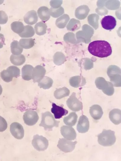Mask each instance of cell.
Instances as JSON below:
<instances>
[{
    "mask_svg": "<svg viewBox=\"0 0 121 161\" xmlns=\"http://www.w3.org/2000/svg\"><path fill=\"white\" fill-rule=\"evenodd\" d=\"M37 14L40 19L43 22L48 20L50 18L49 9L47 7L42 6L37 10Z\"/></svg>",
    "mask_w": 121,
    "mask_h": 161,
    "instance_id": "ffe728a7",
    "label": "cell"
},
{
    "mask_svg": "<svg viewBox=\"0 0 121 161\" xmlns=\"http://www.w3.org/2000/svg\"><path fill=\"white\" fill-rule=\"evenodd\" d=\"M1 30V26H0V31Z\"/></svg>",
    "mask_w": 121,
    "mask_h": 161,
    "instance_id": "d590c367",
    "label": "cell"
},
{
    "mask_svg": "<svg viewBox=\"0 0 121 161\" xmlns=\"http://www.w3.org/2000/svg\"><path fill=\"white\" fill-rule=\"evenodd\" d=\"M34 29L37 34L39 36L42 35L46 33L47 26L45 22L41 21L36 24Z\"/></svg>",
    "mask_w": 121,
    "mask_h": 161,
    "instance_id": "d4e9b609",
    "label": "cell"
},
{
    "mask_svg": "<svg viewBox=\"0 0 121 161\" xmlns=\"http://www.w3.org/2000/svg\"><path fill=\"white\" fill-rule=\"evenodd\" d=\"M77 118V115L75 113L71 112L68 116L64 118L63 122L67 125L73 126L76 124Z\"/></svg>",
    "mask_w": 121,
    "mask_h": 161,
    "instance_id": "44dd1931",
    "label": "cell"
},
{
    "mask_svg": "<svg viewBox=\"0 0 121 161\" xmlns=\"http://www.w3.org/2000/svg\"><path fill=\"white\" fill-rule=\"evenodd\" d=\"M95 84L97 87L99 89L102 90L104 93L108 96H111L114 93V89L112 83L106 81L105 79L99 77L96 80Z\"/></svg>",
    "mask_w": 121,
    "mask_h": 161,
    "instance_id": "277c9868",
    "label": "cell"
},
{
    "mask_svg": "<svg viewBox=\"0 0 121 161\" xmlns=\"http://www.w3.org/2000/svg\"><path fill=\"white\" fill-rule=\"evenodd\" d=\"M5 39L4 35L0 33V48L3 47L4 44Z\"/></svg>",
    "mask_w": 121,
    "mask_h": 161,
    "instance_id": "e575fe53",
    "label": "cell"
},
{
    "mask_svg": "<svg viewBox=\"0 0 121 161\" xmlns=\"http://www.w3.org/2000/svg\"><path fill=\"white\" fill-rule=\"evenodd\" d=\"M34 40L32 38H23L20 39L19 43L23 48L28 49L32 47L34 45Z\"/></svg>",
    "mask_w": 121,
    "mask_h": 161,
    "instance_id": "83f0119b",
    "label": "cell"
},
{
    "mask_svg": "<svg viewBox=\"0 0 121 161\" xmlns=\"http://www.w3.org/2000/svg\"><path fill=\"white\" fill-rule=\"evenodd\" d=\"M39 119L38 114L36 111L33 110H28L24 114L23 119L24 123L29 126L35 125Z\"/></svg>",
    "mask_w": 121,
    "mask_h": 161,
    "instance_id": "ba28073f",
    "label": "cell"
},
{
    "mask_svg": "<svg viewBox=\"0 0 121 161\" xmlns=\"http://www.w3.org/2000/svg\"><path fill=\"white\" fill-rule=\"evenodd\" d=\"M97 137L99 143L104 146H111L116 141L115 132L111 130L104 129L101 133L98 135Z\"/></svg>",
    "mask_w": 121,
    "mask_h": 161,
    "instance_id": "7a4b0ae2",
    "label": "cell"
},
{
    "mask_svg": "<svg viewBox=\"0 0 121 161\" xmlns=\"http://www.w3.org/2000/svg\"><path fill=\"white\" fill-rule=\"evenodd\" d=\"M1 76L2 79L7 82H11L13 79V78L10 76L6 70H4L1 73Z\"/></svg>",
    "mask_w": 121,
    "mask_h": 161,
    "instance_id": "4dcf8cb0",
    "label": "cell"
},
{
    "mask_svg": "<svg viewBox=\"0 0 121 161\" xmlns=\"http://www.w3.org/2000/svg\"><path fill=\"white\" fill-rule=\"evenodd\" d=\"M53 82V80L51 78L44 76L38 82V85L40 88L47 89L50 88L52 86Z\"/></svg>",
    "mask_w": 121,
    "mask_h": 161,
    "instance_id": "7402d4cb",
    "label": "cell"
},
{
    "mask_svg": "<svg viewBox=\"0 0 121 161\" xmlns=\"http://www.w3.org/2000/svg\"><path fill=\"white\" fill-rule=\"evenodd\" d=\"M59 121L56 120L52 114L49 111L42 113V120L39 125L45 130L51 131L53 127H58Z\"/></svg>",
    "mask_w": 121,
    "mask_h": 161,
    "instance_id": "3957f363",
    "label": "cell"
},
{
    "mask_svg": "<svg viewBox=\"0 0 121 161\" xmlns=\"http://www.w3.org/2000/svg\"><path fill=\"white\" fill-rule=\"evenodd\" d=\"M81 78V77L79 76H73L71 77L69 80V82L71 86L75 87H77L80 85L79 83L78 80Z\"/></svg>",
    "mask_w": 121,
    "mask_h": 161,
    "instance_id": "1f68e13d",
    "label": "cell"
},
{
    "mask_svg": "<svg viewBox=\"0 0 121 161\" xmlns=\"http://www.w3.org/2000/svg\"><path fill=\"white\" fill-rule=\"evenodd\" d=\"M7 70L10 76L12 77L17 78L20 75V70L17 67L14 66H11L8 67Z\"/></svg>",
    "mask_w": 121,
    "mask_h": 161,
    "instance_id": "f546056e",
    "label": "cell"
},
{
    "mask_svg": "<svg viewBox=\"0 0 121 161\" xmlns=\"http://www.w3.org/2000/svg\"><path fill=\"white\" fill-rule=\"evenodd\" d=\"M107 74L113 85L121 86V71L120 70H108Z\"/></svg>",
    "mask_w": 121,
    "mask_h": 161,
    "instance_id": "8fae6325",
    "label": "cell"
},
{
    "mask_svg": "<svg viewBox=\"0 0 121 161\" xmlns=\"http://www.w3.org/2000/svg\"><path fill=\"white\" fill-rule=\"evenodd\" d=\"M101 23L102 27L106 30H112L116 25L115 18L111 16H105L101 20Z\"/></svg>",
    "mask_w": 121,
    "mask_h": 161,
    "instance_id": "7c38bea8",
    "label": "cell"
},
{
    "mask_svg": "<svg viewBox=\"0 0 121 161\" xmlns=\"http://www.w3.org/2000/svg\"><path fill=\"white\" fill-rule=\"evenodd\" d=\"M32 144L34 148L37 151H43L48 148V142L45 137L36 134L33 136Z\"/></svg>",
    "mask_w": 121,
    "mask_h": 161,
    "instance_id": "5b68a950",
    "label": "cell"
},
{
    "mask_svg": "<svg viewBox=\"0 0 121 161\" xmlns=\"http://www.w3.org/2000/svg\"><path fill=\"white\" fill-rule=\"evenodd\" d=\"M46 73L45 68L41 65H37L33 68L32 79L34 82H38L45 76Z\"/></svg>",
    "mask_w": 121,
    "mask_h": 161,
    "instance_id": "5bb4252c",
    "label": "cell"
},
{
    "mask_svg": "<svg viewBox=\"0 0 121 161\" xmlns=\"http://www.w3.org/2000/svg\"><path fill=\"white\" fill-rule=\"evenodd\" d=\"M52 106L51 112L53 114L55 119H60L68 114L67 110L62 107L56 105L54 103H52Z\"/></svg>",
    "mask_w": 121,
    "mask_h": 161,
    "instance_id": "9a60e30c",
    "label": "cell"
},
{
    "mask_svg": "<svg viewBox=\"0 0 121 161\" xmlns=\"http://www.w3.org/2000/svg\"><path fill=\"white\" fill-rule=\"evenodd\" d=\"M88 50L92 55L100 58H104L110 56L112 52L110 44L104 40H97L91 42Z\"/></svg>",
    "mask_w": 121,
    "mask_h": 161,
    "instance_id": "6da1fadb",
    "label": "cell"
},
{
    "mask_svg": "<svg viewBox=\"0 0 121 161\" xmlns=\"http://www.w3.org/2000/svg\"><path fill=\"white\" fill-rule=\"evenodd\" d=\"M70 92V91L68 88L64 87L56 89L54 91V95L56 99H59L69 96Z\"/></svg>",
    "mask_w": 121,
    "mask_h": 161,
    "instance_id": "cb8c5ba5",
    "label": "cell"
},
{
    "mask_svg": "<svg viewBox=\"0 0 121 161\" xmlns=\"http://www.w3.org/2000/svg\"><path fill=\"white\" fill-rule=\"evenodd\" d=\"M68 108L74 111H78L82 109V103L76 97V93L73 92L66 101Z\"/></svg>",
    "mask_w": 121,
    "mask_h": 161,
    "instance_id": "52a82bcc",
    "label": "cell"
},
{
    "mask_svg": "<svg viewBox=\"0 0 121 161\" xmlns=\"http://www.w3.org/2000/svg\"><path fill=\"white\" fill-rule=\"evenodd\" d=\"M121 110L114 109L111 110L109 113V118L111 121L114 124L117 125L121 122Z\"/></svg>",
    "mask_w": 121,
    "mask_h": 161,
    "instance_id": "d6986e66",
    "label": "cell"
},
{
    "mask_svg": "<svg viewBox=\"0 0 121 161\" xmlns=\"http://www.w3.org/2000/svg\"><path fill=\"white\" fill-rule=\"evenodd\" d=\"M10 131L12 135L17 139H22L24 136V131L23 128L18 122H13L11 124Z\"/></svg>",
    "mask_w": 121,
    "mask_h": 161,
    "instance_id": "9c48e42d",
    "label": "cell"
},
{
    "mask_svg": "<svg viewBox=\"0 0 121 161\" xmlns=\"http://www.w3.org/2000/svg\"><path fill=\"white\" fill-rule=\"evenodd\" d=\"M89 112L92 117L95 120L99 119L103 114L102 108L98 105H94L91 107Z\"/></svg>",
    "mask_w": 121,
    "mask_h": 161,
    "instance_id": "e0dca14e",
    "label": "cell"
},
{
    "mask_svg": "<svg viewBox=\"0 0 121 161\" xmlns=\"http://www.w3.org/2000/svg\"><path fill=\"white\" fill-rule=\"evenodd\" d=\"M60 132L62 136L68 140H74L76 137V132L71 126L63 125L61 128Z\"/></svg>",
    "mask_w": 121,
    "mask_h": 161,
    "instance_id": "30bf717a",
    "label": "cell"
},
{
    "mask_svg": "<svg viewBox=\"0 0 121 161\" xmlns=\"http://www.w3.org/2000/svg\"><path fill=\"white\" fill-rule=\"evenodd\" d=\"M8 20V17L6 13L3 11L0 10V24L6 23Z\"/></svg>",
    "mask_w": 121,
    "mask_h": 161,
    "instance_id": "d6a6232c",
    "label": "cell"
},
{
    "mask_svg": "<svg viewBox=\"0 0 121 161\" xmlns=\"http://www.w3.org/2000/svg\"><path fill=\"white\" fill-rule=\"evenodd\" d=\"M35 33L34 30L32 26L26 25L24 26L23 31L19 35L22 38H29L33 36Z\"/></svg>",
    "mask_w": 121,
    "mask_h": 161,
    "instance_id": "484cf974",
    "label": "cell"
},
{
    "mask_svg": "<svg viewBox=\"0 0 121 161\" xmlns=\"http://www.w3.org/2000/svg\"><path fill=\"white\" fill-rule=\"evenodd\" d=\"M33 67L30 65H25L22 69V75L23 79L29 81L32 79Z\"/></svg>",
    "mask_w": 121,
    "mask_h": 161,
    "instance_id": "ac0fdd59",
    "label": "cell"
},
{
    "mask_svg": "<svg viewBox=\"0 0 121 161\" xmlns=\"http://www.w3.org/2000/svg\"><path fill=\"white\" fill-rule=\"evenodd\" d=\"M38 17L36 12L34 10H31L27 12L24 17V20L26 24L33 25L38 21Z\"/></svg>",
    "mask_w": 121,
    "mask_h": 161,
    "instance_id": "2e32d148",
    "label": "cell"
},
{
    "mask_svg": "<svg viewBox=\"0 0 121 161\" xmlns=\"http://www.w3.org/2000/svg\"><path fill=\"white\" fill-rule=\"evenodd\" d=\"M7 124L6 120L0 116V132H3L7 128Z\"/></svg>",
    "mask_w": 121,
    "mask_h": 161,
    "instance_id": "836d02e7",
    "label": "cell"
},
{
    "mask_svg": "<svg viewBox=\"0 0 121 161\" xmlns=\"http://www.w3.org/2000/svg\"><path fill=\"white\" fill-rule=\"evenodd\" d=\"M89 127L88 118L85 115L81 116L79 119L77 125V129L79 132L84 133L87 132Z\"/></svg>",
    "mask_w": 121,
    "mask_h": 161,
    "instance_id": "4fadbf2b",
    "label": "cell"
},
{
    "mask_svg": "<svg viewBox=\"0 0 121 161\" xmlns=\"http://www.w3.org/2000/svg\"><path fill=\"white\" fill-rule=\"evenodd\" d=\"M12 30L18 34L21 33L24 30V26L23 23L20 21H15L11 24Z\"/></svg>",
    "mask_w": 121,
    "mask_h": 161,
    "instance_id": "f1b7e54d",
    "label": "cell"
},
{
    "mask_svg": "<svg viewBox=\"0 0 121 161\" xmlns=\"http://www.w3.org/2000/svg\"><path fill=\"white\" fill-rule=\"evenodd\" d=\"M76 141L72 142L65 138H61L59 139L57 147L60 150L65 153L71 152L75 148Z\"/></svg>",
    "mask_w": 121,
    "mask_h": 161,
    "instance_id": "8992f818",
    "label": "cell"
},
{
    "mask_svg": "<svg viewBox=\"0 0 121 161\" xmlns=\"http://www.w3.org/2000/svg\"><path fill=\"white\" fill-rule=\"evenodd\" d=\"M11 62L14 65L19 66L23 64L25 62V58L22 54L15 55L12 54L10 58Z\"/></svg>",
    "mask_w": 121,
    "mask_h": 161,
    "instance_id": "603a6c76",
    "label": "cell"
},
{
    "mask_svg": "<svg viewBox=\"0 0 121 161\" xmlns=\"http://www.w3.org/2000/svg\"><path fill=\"white\" fill-rule=\"evenodd\" d=\"M10 48L12 53L15 55L21 54L23 50V48L20 46L19 42L16 40H14L11 43Z\"/></svg>",
    "mask_w": 121,
    "mask_h": 161,
    "instance_id": "4316f807",
    "label": "cell"
}]
</instances>
